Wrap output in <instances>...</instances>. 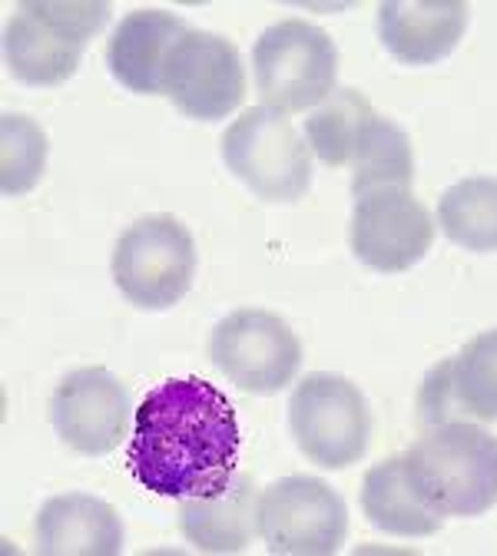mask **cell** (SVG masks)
Returning a JSON list of instances; mask_svg holds the SVG:
<instances>
[{
  "instance_id": "ba28073f",
  "label": "cell",
  "mask_w": 497,
  "mask_h": 556,
  "mask_svg": "<svg viewBox=\"0 0 497 556\" xmlns=\"http://www.w3.org/2000/svg\"><path fill=\"white\" fill-rule=\"evenodd\" d=\"M259 536L275 556H332L348 536V507L312 473L278 477L259 494Z\"/></svg>"
},
{
  "instance_id": "9c48e42d",
  "label": "cell",
  "mask_w": 497,
  "mask_h": 556,
  "mask_svg": "<svg viewBox=\"0 0 497 556\" xmlns=\"http://www.w3.org/2000/svg\"><path fill=\"white\" fill-rule=\"evenodd\" d=\"M209 358L239 391L269 397L293 384L302 365V344L275 312L236 308L212 328Z\"/></svg>"
},
{
  "instance_id": "7a4b0ae2",
  "label": "cell",
  "mask_w": 497,
  "mask_h": 556,
  "mask_svg": "<svg viewBox=\"0 0 497 556\" xmlns=\"http://www.w3.org/2000/svg\"><path fill=\"white\" fill-rule=\"evenodd\" d=\"M421 501L442 517H484L497 504V434L474 421H445L401 454Z\"/></svg>"
},
{
  "instance_id": "ac0fdd59",
  "label": "cell",
  "mask_w": 497,
  "mask_h": 556,
  "mask_svg": "<svg viewBox=\"0 0 497 556\" xmlns=\"http://www.w3.org/2000/svg\"><path fill=\"white\" fill-rule=\"evenodd\" d=\"M362 510L382 533L392 536H432L442 530L445 517L421 501L411 486L401 454L378 460L362 480Z\"/></svg>"
},
{
  "instance_id": "52a82bcc",
  "label": "cell",
  "mask_w": 497,
  "mask_h": 556,
  "mask_svg": "<svg viewBox=\"0 0 497 556\" xmlns=\"http://www.w3.org/2000/svg\"><path fill=\"white\" fill-rule=\"evenodd\" d=\"M289 428L299 451L312 464L325 470H345L359 464L369 451L372 410L359 384L341 375L315 371L293 391Z\"/></svg>"
},
{
  "instance_id": "30bf717a",
  "label": "cell",
  "mask_w": 497,
  "mask_h": 556,
  "mask_svg": "<svg viewBox=\"0 0 497 556\" xmlns=\"http://www.w3.org/2000/svg\"><path fill=\"white\" fill-rule=\"evenodd\" d=\"M348 242L355 258L372 271H408L432 252L435 219L411 189L378 186L355 195Z\"/></svg>"
},
{
  "instance_id": "5b68a950",
  "label": "cell",
  "mask_w": 497,
  "mask_h": 556,
  "mask_svg": "<svg viewBox=\"0 0 497 556\" xmlns=\"http://www.w3.org/2000/svg\"><path fill=\"white\" fill-rule=\"evenodd\" d=\"M196 278V242L176 216H144L116 239L113 282L139 312H166Z\"/></svg>"
},
{
  "instance_id": "8992f818",
  "label": "cell",
  "mask_w": 497,
  "mask_h": 556,
  "mask_svg": "<svg viewBox=\"0 0 497 556\" xmlns=\"http://www.w3.org/2000/svg\"><path fill=\"white\" fill-rule=\"evenodd\" d=\"M223 163L265 202H299L312 186V153L286 113L249 106L223 132Z\"/></svg>"
},
{
  "instance_id": "7c38bea8",
  "label": "cell",
  "mask_w": 497,
  "mask_h": 556,
  "mask_svg": "<svg viewBox=\"0 0 497 556\" xmlns=\"http://www.w3.org/2000/svg\"><path fill=\"white\" fill-rule=\"evenodd\" d=\"M133 414L129 388L107 368L70 371L50 394V425L57 438L87 457L113 454L126 441Z\"/></svg>"
},
{
  "instance_id": "3957f363",
  "label": "cell",
  "mask_w": 497,
  "mask_h": 556,
  "mask_svg": "<svg viewBox=\"0 0 497 556\" xmlns=\"http://www.w3.org/2000/svg\"><path fill=\"white\" fill-rule=\"evenodd\" d=\"M97 0H30L4 24V63L27 87H57L77 74L87 43L110 24Z\"/></svg>"
},
{
  "instance_id": "8fae6325",
  "label": "cell",
  "mask_w": 497,
  "mask_h": 556,
  "mask_svg": "<svg viewBox=\"0 0 497 556\" xmlns=\"http://www.w3.org/2000/svg\"><path fill=\"white\" fill-rule=\"evenodd\" d=\"M163 97L189 119H226L246 97V70L233 40L189 30L166 60Z\"/></svg>"
},
{
  "instance_id": "e0dca14e",
  "label": "cell",
  "mask_w": 497,
  "mask_h": 556,
  "mask_svg": "<svg viewBox=\"0 0 497 556\" xmlns=\"http://www.w3.org/2000/svg\"><path fill=\"white\" fill-rule=\"evenodd\" d=\"M179 530L199 553H243L259 533V491L249 473H236L216 497L179 501Z\"/></svg>"
},
{
  "instance_id": "7402d4cb",
  "label": "cell",
  "mask_w": 497,
  "mask_h": 556,
  "mask_svg": "<svg viewBox=\"0 0 497 556\" xmlns=\"http://www.w3.org/2000/svg\"><path fill=\"white\" fill-rule=\"evenodd\" d=\"M47 166V132L30 119V116H17L8 113L4 116V192L8 195H21L30 192Z\"/></svg>"
},
{
  "instance_id": "2e32d148",
  "label": "cell",
  "mask_w": 497,
  "mask_h": 556,
  "mask_svg": "<svg viewBox=\"0 0 497 556\" xmlns=\"http://www.w3.org/2000/svg\"><path fill=\"white\" fill-rule=\"evenodd\" d=\"M37 553L44 556H116L123 553L120 514L94 494L50 497L37 514Z\"/></svg>"
},
{
  "instance_id": "5bb4252c",
  "label": "cell",
  "mask_w": 497,
  "mask_h": 556,
  "mask_svg": "<svg viewBox=\"0 0 497 556\" xmlns=\"http://www.w3.org/2000/svg\"><path fill=\"white\" fill-rule=\"evenodd\" d=\"M464 30V0H385L378 4L382 47L405 66H432L451 56Z\"/></svg>"
},
{
  "instance_id": "44dd1931",
  "label": "cell",
  "mask_w": 497,
  "mask_h": 556,
  "mask_svg": "<svg viewBox=\"0 0 497 556\" xmlns=\"http://www.w3.org/2000/svg\"><path fill=\"white\" fill-rule=\"evenodd\" d=\"M372 116H375V106L369 103L365 93L351 90V87L335 90L306 119V136H309L312 153L332 169L348 166V156Z\"/></svg>"
},
{
  "instance_id": "277c9868",
  "label": "cell",
  "mask_w": 497,
  "mask_h": 556,
  "mask_svg": "<svg viewBox=\"0 0 497 556\" xmlns=\"http://www.w3.org/2000/svg\"><path fill=\"white\" fill-rule=\"evenodd\" d=\"M256 87L278 113H312L335 93L338 50L312 21L289 17L262 30L252 50Z\"/></svg>"
},
{
  "instance_id": "4fadbf2b",
  "label": "cell",
  "mask_w": 497,
  "mask_h": 556,
  "mask_svg": "<svg viewBox=\"0 0 497 556\" xmlns=\"http://www.w3.org/2000/svg\"><path fill=\"white\" fill-rule=\"evenodd\" d=\"M418 421H497V328L474 334L461 352L435 365L418 391Z\"/></svg>"
},
{
  "instance_id": "d6986e66",
  "label": "cell",
  "mask_w": 497,
  "mask_h": 556,
  "mask_svg": "<svg viewBox=\"0 0 497 556\" xmlns=\"http://www.w3.org/2000/svg\"><path fill=\"white\" fill-rule=\"evenodd\" d=\"M348 169H351V192L355 195L378 189V186L411 189L414 156H411L408 132L398 123L375 113L369 119L365 132L359 136V143H355L351 156H348Z\"/></svg>"
},
{
  "instance_id": "9a60e30c",
  "label": "cell",
  "mask_w": 497,
  "mask_h": 556,
  "mask_svg": "<svg viewBox=\"0 0 497 556\" xmlns=\"http://www.w3.org/2000/svg\"><path fill=\"white\" fill-rule=\"evenodd\" d=\"M186 21L170 11H133L126 14L110 43H107V66L120 87L139 97L163 93V74L170 50L189 34Z\"/></svg>"
},
{
  "instance_id": "6da1fadb",
  "label": "cell",
  "mask_w": 497,
  "mask_h": 556,
  "mask_svg": "<svg viewBox=\"0 0 497 556\" xmlns=\"http://www.w3.org/2000/svg\"><path fill=\"white\" fill-rule=\"evenodd\" d=\"M239 421L229 397L202 378L157 384L133 414L126 467L144 491L170 501L216 497L236 477Z\"/></svg>"
},
{
  "instance_id": "ffe728a7",
  "label": "cell",
  "mask_w": 497,
  "mask_h": 556,
  "mask_svg": "<svg viewBox=\"0 0 497 556\" xmlns=\"http://www.w3.org/2000/svg\"><path fill=\"white\" fill-rule=\"evenodd\" d=\"M445 236L468 252H497V176H471L438 199Z\"/></svg>"
}]
</instances>
